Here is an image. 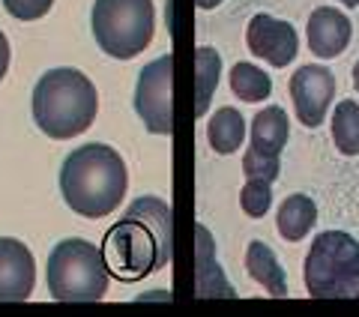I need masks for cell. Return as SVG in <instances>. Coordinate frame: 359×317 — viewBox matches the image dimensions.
Segmentation results:
<instances>
[{"label": "cell", "instance_id": "cell-1", "mask_svg": "<svg viewBox=\"0 0 359 317\" xmlns=\"http://www.w3.org/2000/svg\"><path fill=\"white\" fill-rule=\"evenodd\" d=\"M171 207L162 198H138L126 216L114 222L102 240L108 276L120 281H141L171 260Z\"/></svg>", "mask_w": 359, "mask_h": 317}, {"label": "cell", "instance_id": "cell-2", "mask_svg": "<svg viewBox=\"0 0 359 317\" xmlns=\"http://www.w3.org/2000/svg\"><path fill=\"white\" fill-rule=\"evenodd\" d=\"M129 174L123 156L108 144H84L63 158L60 195L84 219H102L126 198Z\"/></svg>", "mask_w": 359, "mask_h": 317}, {"label": "cell", "instance_id": "cell-3", "mask_svg": "<svg viewBox=\"0 0 359 317\" xmlns=\"http://www.w3.org/2000/svg\"><path fill=\"white\" fill-rule=\"evenodd\" d=\"M99 96L93 81L72 66L48 69L33 87V120L54 141H69L96 120Z\"/></svg>", "mask_w": 359, "mask_h": 317}, {"label": "cell", "instance_id": "cell-4", "mask_svg": "<svg viewBox=\"0 0 359 317\" xmlns=\"http://www.w3.org/2000/svg\"><path fill=\"white\" fill-rule=\"evenodd\" d=\"M306 290L320 299L359 297V240L344 231H323L314 236L306 255Z\"/></svg>", "mask_w": 359, "mask_h": 317}, {"label": "cell", "instance_id": "cell-5", "mask_svg": "<svg viewBox=\"0 0 359 317\" xmlns=\"http://www.w3.org/2000/svg\"><path fill=\"white\" fill-rule=\"evenodd\" d=\"M48 293L57 302H99L108 293L102 252L87 240H60L48 255Z\"/></svg>", "mask_w": 359, "mask_h": 317}, {"label": "cell", "instance_id": "cell-6", "mask_svg": "<svg viewBox=\"0 0 359 317\" xmlns=\"http://www.w3.org/2000/svg\"><path fill=\"white\" fill-rule=\"evenodd\" d=\"M96 45L114 60H132L153 42V0H96L90 15Z\"/></svg>", "mask_w": 359, "mask_h": 317}, {"label": "cell", "instance_id": "cell-7", "mask_svg": "<svg viewBox=\"0 0 359 317\" xmlns=\"http://www.w3.org/2000/svg\"><path fill=\"white\" fill-rule=\"evenodd\" d=\"M132 105L138 111L141 123L153 135H171L174 132V58L150 60L138 75Z\"/></svg>", "mask_w": 359, "mask_h": 317}, {"label": "cell", "instance_id": "cell-8", "mask_svg": "<svg viewBox=\"0 0 359 317\" xmlns=\"http://www.w3.org/2000/svg\"><path fill=\"white\" fill-rule=\"evenodd\" d=\"M290 99H294L299 126L318 129L335 99V75L320 63H306L290 75Z\"/></svg>", "mask_w": 359, "mask_h": 317}, {"label": "cell", "instance_id": "cell-9", "mask_svg": "<svg viewBox=\"0 0 359 317\" xmlns=\"http://www.w3.org/2000/svg\"><path fill=\"white\" fill-rule=\"evenodd\" d=\"M245 45H249V51L255 58L273 63L276 69H285V66H290L297 58L299 36H297L294 25L261 13L249 21V27H245Z\"/></svg>", "mask_w": 359, "mask_h": 317}, {"label": "cell", "instance_id": "cell-10", "mask_svg": "<svg viewBox=\"0 0 359 317\" xmlns=\"http://www.w3.org/2000/svg\"><path fill=\"white\" fill-rule=\"evenodd\" d=\"M33 288L36 260L30 248L13 236H0V302H27Z\"/></svg>", "mask_w": 359, "mask_h": 317}, {"label": "cell", "instance_id": "cell-11", "mask_svg": "<svg viewBox=\"0 0 359 317\" xmlns=\"http://www.w3.org/2000/svg\"><path fill=\"white\" fill-rule=\"evenodd\" d=\"M306 36H309V48L311 54H318L323 60H332L351 45L353 39V25L341 9L335 6H318L309 15L306 25Z\"/></svg>", "mask_w": 359, "mask_h": 317}, {"label": "cell", "instance_id": "cell-12", "mask_svg": "<svg viewBox=\"0 0 359 317\" xmlns=\"http://www.w3.org/2000/svg\"><path fill=\"white\" fill-rule=\"evenodd\" d=\"M245 269H249L252 281H257L269 297H287L285 269L266 243H261V240L249 243V248H245Z\"/></svg>", "mask_w": 359, "mask_h": 317}, {"label": "cell", "instance_id": "cell-13", "mask_svg": "<svg viewBox=\"0 0 359 317\" xmlns=\"http://www.w3.org/2000/svg\"><path fill=\"white\" fill-rule=\"evenodd\" d=\"M287 144V114L278 105H266L252 120V150L264 156H282Z\"/></svg>", "mask_w": 359, "mask_h": 317}, {"label": "cell", "instance_id": "cell-14", "mask_svg": "<svg viewBox=\"0 0 359 317\" xmlns=\"http://www.w3.org/2000/svg\"><path fill=\"white\" fill-rule=\"evenodd\" d=\"M318 224V203L309 195H290L276 213V228L287 243H299Z\"/></svg>", "mask_w": 359, "mask_h": 317}, {"label": "cell", "instance_id": "cell-15", "mask_svg": "<svg viewBox=\"0 0 359 317\" xmlns=\"http://www.w3.org/2000/svg\"><path fill=\"white\" fill-rule=\"evenodd\" d=\"M207 141L222 156L237 153L245 141V117L240 114V108H231V105L219 108L207 123Z\"/></svg>", "mask_w": 359, "mask_h": 317}, {"label": "cell", "instance_id": "cell-16", "mask_svg": "<svg viewBox=\"0 0 359 317\" xmlns=\"http://www.w3.org/2000/svg\"><path fill=\"white\" fill-rule=\"evenodd\" d=\"M198 297H233L231 281H224L212 260V236L204 224H198Z\"/></svg>", "mask_w": 359, "mask_h": 317}, {"label": "cell", "instance_id": "cell-17", "mask_svg": "<svg viewBox=\"0 0 359 317\" xmlns=\"http://www.w3.org/2000/svg\"><path fill=\"white\" fill-rule=\"evenodd\" d=\"M219 72H222L219 51L210 48V45H201L195 51V117L198 120L204 117V111L212 102V93H216V84H219Z\"/></svg>", "mask_w": 359, "mask_h": 317}, {"label": "cell", "instance_id": "cell-18", "mask_svg": "<svg viewBox=\"0 0 359 317\" xmlns=\"http://www.w3.org/2000/svg\"><path fill=\"white\" fill-rule=\"evenodd\" d=\"M231 90L243 102H266L273 96V78L257 66L240 60L231 66Z\"/></svg>", "mask_w": 359, "mask_h": 317}, {"label": "cell", "instance_id": "cell-19", "mask_svg": "<svg viewBox=\"0 0 359 317\" xmlns=\"http://www.w3.org/2000/svg\"><path fill=\"white\" fill-rule=\"evenodd\" d=\"M332 141L344 156H359V102L344 99L332 111Z\"/></svg>", "mask_w": 359, "mask_h": 317}, {"label": "cell", "instance_id": "cell-20", "mask_svg": "<svg viewBox=\"0 0 359 317\" xmlns=\"http://www.w3.org/2000/svg\"><path fill=\"white\" fill-rule=\"evenodd\" d=\"M240 207L249 219H261L273 207V183L266 180H245V186L240 191Z\"/></svg>", "mask_w": 359, "mask_h": 317}, {"label": "cell", "instance_id": "cell-21", "mask_svg": "<svg viewBox=\"0 0 359 317\" xmlns=\"http://www.w3.org/2000/svg\"><path fill=\"white\" fill-rule=\"evenodd\" d=\"M243 171H245V180H266V183H276L278 171H282V162H278V156H264V153H257L249 147L243 156Z\"/></svg>", "mask_w": 359, "mask_h": 317}, {"label": "cell", "instance_id": "cell-22", "mask_svg": "<svg viewBox=\"0 0 359 317\" xmlns=\"http://www.w3.org/2000/svg\"><path fill=\"white\" fill-rule=\"evenodd\" d=\"M51 6L54 0H4V9L18 21H36L42 15H48Z\"/></svg>", "mask_w": 359, "mask_h": 317}, {"label": "cell", "instance_id": "cell-23", "mask_svg": "<svg viewBox=\"0 0 359 317\" xmlns=\"http://www.w3.org/2000/svg\"><path fill=\"white\" fill-rule=\"evenodd\" d=\"M9 42H6V36H4V30H0V81L6 78V72H9Z\"/></svg>", "mask_w": 359, "mask_h": 317}, {"label": "cell", "instance_id": "cell-24", "mask_svg": "<svg viewBox=\"0 0 359 317\" xmlns=\"http://www.w3.org/2000/svg\"><path fill=\"white\" fill-rule=\"evenodd\" d=\"M222 4V0H195V6L198 9H216Z\"/></svg>", "mask_w": 359, "mask_h": 317}, {"label": "cell", "instance_id": "cell-25", "mask_svg": "<svg viewBox=\"0 0 359 317\" xmlns=\"http://www.w3.org/2000/svg\"><path fill=\"white\" fill-rule=\"evenodd\" d=\"M353 87H356V93H359V60H356V66H353Z\"/></svg>", "mask_w": 359, "mask_h": 317}, {"label": "cell", "instance_id": "cell-26", "mask_svg": "<svg viewBox=\"0 0 359 317\" xmlns=\"http://www.w3.org/2000/svg\"><path fill=\"white\" fill-rule=\"evenodd\" d=\"M339 4H344V6H359V0H339Z\"/></svg>", "mask_w": 359, "mask_h": 317}]
</instances>
